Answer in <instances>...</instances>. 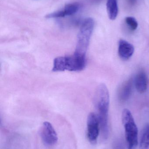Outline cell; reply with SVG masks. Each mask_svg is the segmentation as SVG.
Here are the masks:
<instances>
[{"mask_svg": "<svg viewBox=\"0 0 149 149\" xmlns=\"http://www.w3.org/2000/svg\"><path fill=\"white\" fill-rule=\"evenodd\" d=\"M80 5L78 3H73L66 4L63 8L45 16L47 18H59L72 15L77 13L80 9Z\"/></svg>", "mask_w": 149, "mask_h": 149, "instance_id": "obj_7", "label": "cell"}, {"mask_svg": "<svg viewBox=\"0 0 149 149\" xmlns=\"http://www.w3.org/2000/svg\"><path fill=\"white\" fill-rule=\"evenodd\" d=\"M125 22L131 30L135 31L137 29L138 24L134 17H127L125 18Z\"/></svg>", "mask_w": 149, "mask_h": 149, "instance_id": "obj_13", "label": "cell"}, {"mask_svg": "<svg viewBox=\"0 0 149 149\" xmlns=\"http://www.w3.org/2000/svg\"><path fill=\"white\" fill-rule=\"evenodd\" d=\"M94 25V21L91 17H87L82 22L77 36V45L73 55L86 58V55Z\"/></svg>", "mask_w": 149, "mask_h": 149, "instance_id": "obj_2", "label": "cell"}, {"mask_svg": "<svg viewBox=\"0 0 149 149\" xmlns=\"http://www.w3.org/2000/svg\"><path fill=\"white\" fill-rule=\"evenodd\" d=\"M40 136L43 142L48 146L55 145L57 142L58 138L56 131L50 123L45 122L40 130Z\"/></svg>", "mask_w": 149, "mask_h": 149, "instance_id": "obj_6", "label": "cell"}, {"mask_svg": "<svg viewBox=\"0 0 149 149\" xmlns=\"http://www.w3.org/2000/svg\"><path fill=\"white\" fill-rule=\"evenodd\" d=\"M86 63V58L79 57L73 54L72 56L58 57L53 61L52 71H81L85 68Z\"/></svg>", "mask_w": 149, "mask_h": 149, "instance_id": "obj_3", "label": "cell"}, {"mask_svg": "<svg viewBox=\"0 0 149 149\" xmlns=\"http://www.w3.org/2000/svg\"><path fill=\"white\" fill-rule=\"evenodd\" d=\"M136 89L141 93H145L148 87V78L144 71L139 72L135 77L134 80Z\"/></svg>", "mask_w": 149, "mask_h": 149, "instance_id": "obj_9", "label": "cell"}, {"mask_svg": "<svg viewBox=\"0 0 149 149\" xmlns=\"http://www.w3.org/2000/svg\"><path fill=\"white\" fill-rule=\"evenodd\" d=\"M134 80L132 78L125 81L121 87L118 94L119 100L121 102H125L129 99L132 93Z\"/></svg>", "mask_w": 149, "mask_h": 149, "instance_id": "obj_10", "label": "cell"}, {"mask_svg": "<svg viewBox=\"0 0 149 149\" xmlns=\"http://www.w3.org/2000/svg\"><path fill=\"white\" fill-rule=\"evenodd\" d=\"M100 130L99 122L97 115L94 113H90L87 119V136L92 144L97 142Z\"/></svg>", "mask_w": 149, "mask_h": 149, "instance_id": "obj_5", "label": "cell"}, {"mask_svg": "<svg viewBox=\"0 0 149 149\" xmlns=\"http://www.w3.org/2000/svg\"><path fill=\"white\" fill-rule=\"evenodd\" d=\"M128 149H136L138 145V129L130 111L125 109L122 115Z\"/></svg>", "mask_w": 149, "mask_h": 149, "instance_id": "obj_4", "label": "cell"}, {"mask_svg": "<svg viewBox=\"0 0 149 149\" xmlns=\"http://www.w3.org/2000/svg\"><path fill=\"white\" fill-rule=\"evenodd\" d=\"M94 104L99 122L101 136L103 139L106 140L108 136L109 95L105 84H101L97 88L94 95Z\"/></svg>", "mask_w": 149, "mask_h": 149, "instance_id": "obj_1", "label": "cell"}, {"mask_svg": "<svg viewBox=\"0 0 149 149\" xmlns=\"http://www.w3.org/2000/svg\"><path fill=\"white\" fill-rule=\"evenodd\" d=\"M134 46L130 43L123 39H120L119 42L118 53L120 58L123 60L129 59L134 54Z\"/></svg>", "mask_w": 149, "mask_h": 149, "instance_id": "obj_8", "label": "cell"}, {"mask_svg": "<svg viewBox=\"0 0 149 149\" xmlns=\"http://www.w3.org/2000/svg\"><path fill=\"white\" fill-rule=\"evenodd\" d=\"M131 3H134L135 1L136 0H129Z\"/></svg>", "mask_w": 149, "mask_h": 149, "instance_id": "obj_14", "label": "cell"}, {"mask_svg": "<svg viewBox=\"0 0 149 149\" xmlns=\"http://www.w3.org/2000/svg\"><path fill=\"white\" fill-rule=\"evenodd\" d=\"M149 124L145 125L143 130L139 149H149Z\"/></svg>", "mask_w": 149, "mask_h": 149, "instance_id": "obj_12", "label": "cell"}, {"mask_svg": "<svg viewBox=\"0 0 149 149\" xmlns=\"http://www.w3.org/2000/svg\"><path fill=\"white\" fill-rule=\"evenodd\" d=\"M106 7L109 19L111 20H115L119 11L117 0H107Z\"/></svg>", "mask_w": 149, "mask_h": 149, "instance_id": "obj_11", "label": "cell"}]
</instances>
